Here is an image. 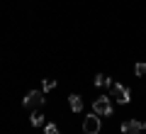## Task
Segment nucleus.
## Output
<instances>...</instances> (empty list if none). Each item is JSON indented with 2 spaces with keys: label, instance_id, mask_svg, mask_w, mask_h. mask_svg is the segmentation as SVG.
<instances>
[{
  "label": "nucleus",
  "instance_id": "nucleus-1",
  "mask_svg": "<svg viewBox=\"0 0 146 134\" xmlns=\"http://www.w3.org/2000/svg\"><path fill=\"white\" fill-rule=\"evenodd\" d=\"M22 105H25L29 112L39 110V107L44 105V90H29V93L25 95V100H22Z\"/></svg>",
  "mask_w": 146,
  "mask_h": 134
},
{
  "label": "nucleus",
  "instance_id": "nucleus-2",
  "mask_svg": "<svg viewBox=\"0 0 146 134\" xmlns=\"http://www.w3.org/2000/svg\"><path fill=\"white\" fill-rule=\"evenodd\" d=\"M93 112L100 115V117H110V115H112V100H110L107 95H100V98H95V103H93Z\"/></svg>",
  "mask_w": 146,
  "mask_h": 134
},
{
  "label": "nucleus",
  "instance_id": "nucleus-3",
  "mask_svg": "<svg viewBox=\"0 0 146 134\" xmlns=\"http://www.w3.org/2000/svg\"><path fill=\"white\" fill-rule=\"evenodd\" d=\"M100 127H102V122H100V115H95V112H90L83 119V134H98Z\"/></svg>",
  "mask_w": 146,
  "mask_h": 134
},
{
  "label": "nucleus",
  "instance_id": "nucleus-4",
  "mask_svg": "<svg viewBox=\"0 0 146 134\" xmlns=\"http://www.w3.org/2000/svg\"><path fill=\"white\" fill-rule=\"evenodd\" d=\"M110 88H112V98H115L119 105H127V103H129L131 95H129V90H127V85H122V83H112Z\"/></svg>",
  "mask_w": 146,
  "mask_h": 134
},
{
  "label": "nucleus",
  "instance_id": "nucleus-5",
  "mask_svg": "<svg viewBox=\"0 0 146 134\" xmlns=\"http://www.w3.org/2000/svg\"><path fill=\"white\" fill-rule=\"evenodd\" d=\"M141 122H136V119H124L122 122V134H141Z\"/></svg>",
  "mask_w": 146,
  "mask_h": 134
},
{
  "label": "nucleus",
  "instance_id": "nucleus-6",
  "mask_svg": "<svg viewBox=\"0 0 146 134\" xmlns=\"http://www.w3.org/2000/svg\"><path fill=\"white\" fill-rule=\"evenodd\" d=\"M68 107L73 110V112H80V110H83V98H80V95H68Z\"/></svg>",
  "mask_w": 146,
  "mask_h": 134
},
{
  "label": "nucleus",
  "instance_id": "nucleus-7",
  "mask_svg": "<svg viewBox=\"0 0 146 134\" xmlns=\"http://www.w3.org/2000/svg\"><path fill=\"white\" fill-rule=\"evenodd\" d=\"M29 124H32V127H42V124H46V119H44V115L39 112V110H34L32 117H29Z\"/></svg>",
  "mask_w": 146,
  "mask_h": 134
},
{
  "label": "nucleus",
  "instance_id": "nucleus-8",
  "mask_svg": "<svg viewBox=\"0 0 146 134\" xmlns=\"http://www.w3.org/2000/svg\"><path fill=\"white\" fill-rule=\"evenodd\" d=\"M93 83H95L98 88H107V85H112V81H110L107 76H102V73H98V76L93 78Z\"/></svg>",
  "mask_w": 146,
  "mask_h": 134
},
{
  "label": "nucleus",
  "instance_id": "nucleus-9",
  "mask_svg": "<svg viewBox=\"0 0 146 134\" xmlns=\"http://www.w3.org/2000/svg\"><path fill=\"white\" fill-rule=\"evenodd\" d=\"M54 88H56V78H44V83H42V90H44V93L54 90Z\"/></svg>",
  "mask_w": 146,
  "mask_h": 134
},
{
  "label": "nucleus",
  "instance_id": "nucleus-10",
  "mask_svg": "<svg viewBox=\"0 0 146 134\" xmlns=\"http://www.w3.org/2000/svg\"><path fill=\"white\" fill-rule=\"evenodd\" d=\"M134 73H136V76H141V78H144V76H146V63H144V61H139V63L134 66Z\"/></svg>",
  "mask_w": 146,
  "mask_h": 134
},
{
  "label": "nucleus",
  "instance_id": "nucleus-11",
  "mask_svg": "<svg viewBox=\"0 0 146 134\" xmlns=\"http://www.w3.org/2000/svg\"><path fill=\"white\" fill-rule=\"evenodd\" d=\"M44 134H61V132H58L56 124H46V127H44Z\"/></svg>",
  "mask_w": 146,
  "mask_h": 134
},
{
  "label": "nucleus",
  "instance_id": "nucleus-12",
  "mask_svg": "<svg viewBox=\"0 0 146 134\" xmlns=\"http://www.w3.org/2000/svg\"><path fill=\"white\" fill-rule=\"evenodd\" d=\"M141 127H144V129H146V122H141Z\"/></svg>",
  "mask_w": 146,
  "mask_h": 134
}]
</instances>
